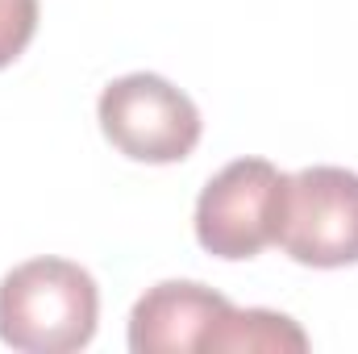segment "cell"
Returning a JSON list of instances; mask_svg holds the SVG:
<instances>
[{
    "mask_svg": "<svg viewBox=\"0 0 358 354\" xmlns=\"http://www.w3.org/2000/svg\"><path fill=\"white\" fill-rule=\"evenodd\" d=\"M100 292L71 259H29L0 279V342L25 354H71L96 338Z\"/></svg>",
    "mask_w": 358,
    "mask_h": 354,
    "instance_id": "1",
    "label": "cell"
},
{
    "mask_svg": "<svg viewBox=\"0 0 358 354\" xmlns=\"http://www.w3.org/2000/svg\"><path fill=\"white\" fill-rule=\"evenodd\" d=\"M104 138L134 163H183L200 142V108L163 76L134 71L113 80L96 104Z\"/></svg>",
    "mask_w": 358,
    "mask_h": 354,
    "instance_id": "2",
    "label": "cell"
},
{
    "mask_svg": "<svg viewBox=\"0 0 358 354\" xmlns=\"http://www.w3.org/2000/svg\"><path fill=\"white\" fill-rule=\"evenodd\" d=\"M287 176L267 159H238L204 183L196 200V242L213 259H255L275 246Z\"/></svg>",
    "mask_w": 358,
    "mask_h": 354,
    "instance_id": "3",
    "label": "cell"
},
{
    "mask_svg": "<svg viewBox=\"0 0 358 354\" xmlns=\"http://www.w3.org/2000/svg\"><path fill=\"white\" fill-rule=\"evenodd\" d=\"M275 246L300 267L358 263V176L346 167H304L287 176Z\"/></svg>",
    "mask_w": 358,
    "mask_h": 354,
    "instance_id": "4",
    "label": "cell"
},
{
    "mask_svg": "<svg viewBox=\"0 0 358 354\" xmlns=\"http://www.w3.org/2000/svg\"><path fill=\"white\" fill-rule=\"evenodd\" d=\"M229 313V300L196 279L155 283L129 313L134 354H183L204 351L213 325Z\"/></svg>",
    "mask_w": 358,
    "mask_h": 354,
    "instance_id": "5",
    "label": "cell"
},
{
    "mask_svg": "<svg viewBox=\"0 0 358 354\" xmlns=\"http://www.w3.org/2000/svg\"><path fill=\"white\" fill-rule=\"evenodd\" d=\"M308 334L271 309H234L213 325L204 354H304Z\"/></svg>",
    "mask_w": 358,
    "mask_h": 354,
    "instance_id": "6",
    "label": "cell"
},
{
    "mask_svg": "<svg viewBox=\"0 0 358 354\" xmlns=\"http://www.w3.org/2000/svg\"><path fill=\"white\" fill-rule=\"evenodd\" d=\"M38 34V0H0V67H8Z\"/></svg>",
    "mask_w": 358,
    "mask_h": 354,
    "instance_id": "7",
    "label": "cell"
}]
</instances>
